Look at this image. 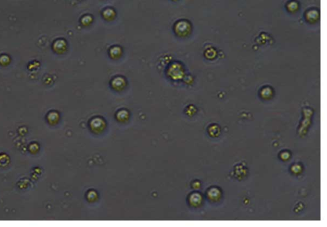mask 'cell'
<instances>
[{
	"instance_id": "obj_1",
	"label": "cell",
	"mask_w": 327,
	"mask_h": 227,
	"mask_svg": "<svg viewBox=\"0 0 327 227\" xmlns=\"http://www.w3.org/2000/svg\"><path fill=\"white\" fill-rule=\"evenodd\" d=\"M319 17V13L315 10H311L308 11L306 13V19L309 22H314Z\"/></svg>"
},
{
	"instance_id": "obj_2",
	"label": "cell",
	"mask_w": 327,
	"mask_h": 227,
	"mask_svg": "<svg viewBox=\"0 0 327 227\" xmlns=\"http://www.w3.org/2000/svg\"><path fill=\"white\" fill-rule=\"evenodd\" d=\"M220 194H221V193H220V191L215 188L211 189V190L209 191V193H208L209 197H210V198L212 200L217 199L220 196Z\"/></svg>"
},
{
	"instance_id": "obj_3",
	"label": "cell",
	"mask_w": 327,
	"mask_h": 227,
	"mask_svg": "<svg viewBox=\"0 0 327 227\" xmlns=\"http://www.w3.org/2000/svg\"><path fill=\"white\" fill-rule=\"evenodd\" d=\"M287 8H288V10L289 11L294 12L298 9V5L296 1H291L287 5Z\"/></svg>"
},
{
	"instance_id": "obj_4",
	"label": "cell",
	"mask_w": 327,
	"mask_h": 227,
	"mask_svg": "<svg viewBox=\"0 0 327 227\" xmlns=\"http://www.w3.org/2000/svg\"><path fill=\"white\" fill-rule=\"evenodd\" d=\"M272 90L269 87L263 88L261 91V95L263 97H264V98H268V97H269L272 95Z\"/></svg>"
},
{
	"instance_id": "obj_5",
	"label": "cell",
	"mask_w": 327,
	"mask_h": 227,
	"mask_svg": "<svg viewBox=\"0 0 327 227\" xmlns=\"http://www.w3.org/2000/svg\"><path fill=\"white\" fill-rule=\"evenodd\" d=\"M298 166H299L297 165V166H294L293 167V168H292V169H293V171L294 173H296V174H297V173H298V172H300V171H299V170H298Z\"/></svg>"
}]
</instances>
